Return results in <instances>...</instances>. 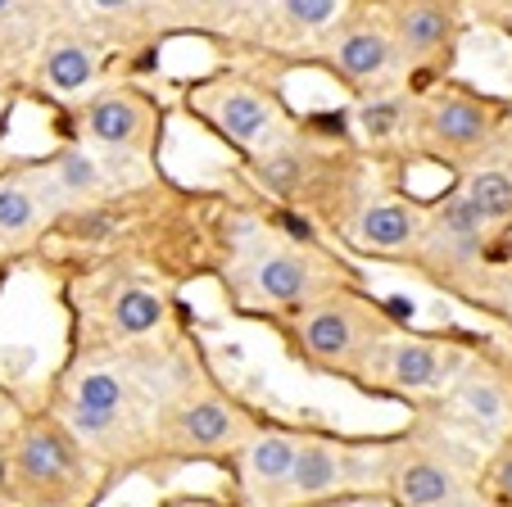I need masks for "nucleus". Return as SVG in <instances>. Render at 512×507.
I'll use <instances>...</instances> for the list:
<instances>
[{
  "label": "nucleus",
  "instance_id": "nucleus-1",
  "mask_svg": "<svg viewBox=\"0 0 512 507\" xmlns=\"http://www.w3.org/2000/svg\"><path fill=\"white\" fill-rule=\"evenodd\" d=\"M390 340V331L381 326L377 308L363 299L331 290L322 304L300 313V349L309 363L336 367V372H363L368 358Z\"/></svg>",
  "mask_w": 512,
  "mask_h": 507
},
{
  "label": "nucleus",
  "instance_id": "nucleus-2",
  "mask_svg": "<svg viewBox=\"0 0 512 507\" xmlns=\"http://www.w3.org/2000/svg\"><path fill=\"white\" fill-rule=\"evenodd\" d=\"M467 367V349L458 340H431V335H390L368 358V381L395 394H435L454 385Z\"/></svg>",
  "mask_w": 512,
  "mask_h": 507
},
{
  "label": "nucleus",
  "instance_id": "nucleus-3",
  "mask_svg": "<svg viewBox=\"0 0 512 507\" xmlns=\"http://www.w3.org/2000/svg\"><path fill=\"white\" fill-rule=\"evenodd\" d=\"M422 127L426 145H431L440 159L445 154H472L476 163L494 150L503 132L512 127L508 118V105L490 96H472V91H445V96H435L426 105V114L417 118Z\"/></svg>",
  "mask_w": 512,
  "mask_h": 507
},
{
  "label": "nucleus",
  "instance_id": "nucleus-4",
  "mask_svg": "<svg viewBox=\"0 0 512 507\" xmlns=\"http://www.w3.org/2000/svg\"><path fill=\"white\" fill-rule=\"evenodd\" d=\"M254 290H259L268 304H281V308H313L322 304V290H327V281H322V263L313 259V254H304V249L295 245H277V249H263L259 259H254Z\"/></svg>",
  "mask_w": 512,
  "mask_h": 507
},
{
  "label": "nucleus",
  "instance_id": "nucleus-5",
  "mask_svg": "<svg viewBox=\"0 0 512 507\" xmlns=\"http://www.w3.org/2000/svg\"><path fill=\"white\" fill-rule=\"evenodd\" d=\"M390 489L399 507H458L463 498L481 494V485L458 476V467L440 453H404L390 467Z\"/></svg>",
  "mask_w": 512,
  "mask_h": 507
},
{
  "label": "nucleus",
  "instance_id": "nucleus-6",
  "mask_svg": "<svg viewBox=\"0 0 512 507\" xmlns=\"http://www.w3.org/2000/svg\"><path fill=\"white\" fill-rule=\"evenodd\" d=\"M358 249L368 254H408V249H422L426 236V209L413 200H368L354 213V227H349Z\"/></svg>",
  "mask_w": 512,
  "mask_h": 507
},
{
  "label": "nucleus",
  "instance_id": "nucleus-7",
  "mask_svg": "<svg viewBox=\"0 0 512 507\" xmlns=\"http://www.w3.org/2000/svg\"><path fill=\"white\" fill-rule=\"evenodd\" d=\"M349 480H358V453L340 440L309 435L300 444V458H295V471L286 480V494L295 503H318V498L340 494Z\"/></svg>",
  "mask_w": 512,
  "mask_h": 507
},
{
  "label": "nucleus",
  "instance_id": "nucleus-8",
  "mask_svg": "<svg viewBox=\"0 0 512 507\" xmlns=\"http://www.w3.org/2000/svg\"><path fill=\"white\" fill-rule=\"evenodd\" d=\"M386 28L395 37L399 55L435 59L458 37V5H390Z\"/></svg>",
  "mask_w": 512,
  "mask_h": 507
},
{
  "label": "nucleus",
  "instance_id": "nucleus-9",
  "mask_svg": "<svg viewBox=\"0 0 512 507\" xmlns=\"http://www.w3.org/2000/svg\"><path fill=\"white\" fill-rule=\"evenodd\" d=\"M209 118L227 141L245 145V150H259L277 136V109L250 87H218L209 96Z\"/></svg>",
  "mask_w": 512,
  "mask_h": 507
},
{
  "label": "nucleus",
  "instance_id": "nucleus-10",
  "mask_svg": "<svg viewBox=\"0 0 512 507\" xmlns=\"http://www.w3.org/2000/svg\"><path fill=\"white\" fill-rule=\"evenodd\" d=\"M399 46L390 37V28H377V23H354L345 28L336 41H331V64L354 82V87H372L395 68Z\"/></svg>",
  "mask_w": 512,
  "mask_h": 507
},
{
  "label": "nucleus",
  "instance_id": "nucleus-11",
  "mask_svg": "<svg viewBox=\"0 0 512 507\" xmlns=\"http://www.w3.org/2000/svg\"><path fill=\"white\" fill-rule=\"evenodd\" d=\"M454 408L472 421L476 431H512V381L499 367H463V376L454 381Z\"/></svg>",
  "mask_w": 512,
  "mask_h": 507
},
{
  "label": "nucleus",
  "instance_id": "nucleus-12",
  "mask_svg": "<svg viewBox=\"0 0 512 507\" xmlns=\"http://www.w3.org/2000/svg\"><path fill=\"white\" fill-rule=\"evenodd\" d=\"M300 444H304V435L263 431V435H254L250 449H245V467H250V476L259 480V485L286 489L290 471H295V458H300Z\"/></svg>",
  "mask_w": 512,
  "mask_h": 507
},
{
  "label": "nucleus",
  "instance_id": "nucleus-13",
  "mask_svg": "<svg viewBox=\"0 0 512 507\" xmlns=\"http://www.w3.org/2000/svg\"><path fill=\"white\" fill-rule=\"evenodd\" d=\"M241 431H245V417L223 399L191 403V408L182 412V435L195 449H223V444H232Z\"/></svg>",
  "mask_w": 512,
  "mask_h": 507
},
{
  "label": "nucleus",
  "instance_id": "nucleus-14",
  "mask_svg": "<svg viewBox=\"0 0 512 507\" xmlns=\"http://www.w3.org/2000/svg\"><path fill=\"white\" fill-rule=\"evenodd\" d=\"M87 127L96 141L105 145H127L136 132H141V105L132 96H105L91 105L87 114Z\"/></svg>",
  "mask_w": 512,
  "mask_h": 507
},
{
  "label": "nucleus",
  "instance_id": "nucleus-15",
  "mask_svg": "<svg viewBox=\"0 0 512 507\" xmlns=\"http://www.w3.org/2000/svg\"><path fill=\"white\" fill-rule=\"evenodd\" d=\"M96 77V55L82 41H59L46 55V82L55 91H82Z\"/></svg>",
  "mask_w": 512,
  "mask_h": 507
},
{
  "label": "nucleus",
  "instance_id": "nucleus-16",
  "mask_svg": "<svg viewBox=\"0 0 512 507\" xmlns=\"http://www.w3.org/2000/svg\"><path fill=\"white\" fill-rule=\"evenodd\" d=\"M23 471H28L32 480H59L68 471V449L59 435L50 431H32L28 440H23V453H19Z\"/></svg>",
  "mask_w": 512,
  "mask_h": 507
},
{
  "label": "nucleus",
  "instance_id": "nucleus-17",
  "mask_svg": "<svg viewBox=\"0 0 512 507\" xmlns=\"http://www.w3.org/2000/svg\"><path fill=\"white\" fill-rule=\"evenodd\" d=\"M37 222V200L28 186L19 182H0V236L5 240H23Z\"/></svg>",
  "mask_w": 512,
  "mask_h": 507
},
{
  "label": "nucleus",
  "instance_id": "nucleus-18",
  "mask_svg": "<svg viewBox=\"0 0 512 507\" xmlns=\"http://www.w3.org/2000/svg\"><path fill=\"white\" fill-rule=\"evenodd\" d=\"M404 123H408V105L399 96H372L358 109V127H363L368 141H390V136L404 132Z\"/></svg>",
  "mask_w": 512,
  "mask_h": 507
},
{
  "label": "nucleus",
  "instance_id": "nucleus-19",
  "mask_svg": "<svg viewBox=\"0 0 512 507\" xmlns=\"http://www.w3.org/2000/svg\"><path fill=\"white\" fill-rule=\"evenodd\" d=\"M159 317H164V304H159L150 290H123L114 304V322L123 326L127 335H141V331H155Z\"/></svg>",
  "mask_w": 512,
  "mask_h": 507
},
{
  "label": "nucleus",
  "instance_id": "nucleus-20",
  "mask_svg": "<svg viewBox=\"0 0 512 507\" xmlns=\"http://www.w3.org/2000/svg\"><path fill=\"white\" fill-rule=\"evenodd\" d=\"M481 498L490 507H512V431L503 435L499 453H494L490 467L481 471Z\"/></svg>",
  "mask_w": 512,
  "mask_h": 507
},
{
  "label": "nucleus",
  "instance_id": "nucleus-21",
  "mask_svg": "<svg viewBox=\"0 0 512 507\" xmlns=\"http://www.w3.org/2000/svg\"><path fill=\"white\" fill-rule=\"evenodd\" d=\"M78 408L118 417V408H123V381H118L114 372H87L78 385Z\"/></svg>",
  "mask_w": 512,
  "mask_h": 507
},
{
  "label": "nucleus",
  "instance_id": "nucleus-22",
  "mask_svg": "<svg viewBox=\"0 0 512 507\" xmlns=\"http://www.w3.org/2000/svg\"><path fill=\"white\" fill-rule=\"evenodd\" d=\"M309 177V154L304 150H272L263 159V182L277 191H300V182Z\"/></svg>",
  "mask_w": 512,
  "mask_h": 507
},
{
  "label": "nucleus",
  "instance_id": "nucleus-23",
  "mask_svg": "<svg viewBox=\"0 0 512 507\" xmlns=\"http://www.w3.org/2000/svg\"><path fill=\"white\" fill-rule=\"evenodd\" d=\"M55 177H59V186H64L68 195H87V191H96V186H100L96 159H91V154H82V150H64V154H59Z\"/></svg>",
  "mask_w": 512,
  "mask_h": 507
},
{
  "label": "nucleus",
  "instance_id": "nucleus-24",
  "mask_svg": "<svg viewBox=\"0 0 512 507\" xmlns=\"http://www.w3.org/2000/svg\"><path fill=\"white\" fill-rule=\"evenodd\" d=\"M277 10L286 14V23H295V28H331V23L345 14V5H336V0H286Z\"/></svg>",
  "mask_w": 512,
  "mask_h": 507
},
{
  "label": "nucleus",
  "instance_id": "nucleus-25",
  "mask_svg": "<svg viewBox=\"0 0 512 507\" xmlns=\"http://www.w3.org/2000/svg\"><path fill=\"white\" fill-rule=\"evenodd\" d=\"M481 277L490 281V304L512 322V268H499V263H490Z\"/></svg>",
  "mask_w": 512,
  "mask_h": 507
},
{
  "label": "nucleus",
  "instance_id": "nucleus-26",
  "mask_svg": "<svg viewBox=\"0 0 512 507\" xmlns=\"http://www.w3.org/2000/svg\"><path fill=\"white\" fill-rule=\"evenodd\" d=\"M73 421H78V431L100 435V431H109L118 417H109V412H91V408H73Z\"/></svg>",
  "mask_w": 512,
  "mask_h": 507
},
{
  "label": "nucleus",
  "instance_id": "nucleus-27",
  "mask_svg": "<svg viewBox=\"0 0 512 507\" xmlns=\"http://www.w3.org/2000/svg\"><path fill=\"white\" fill-rule=\"evenodd\" d=\"M458 507H490V503H485L481 494H472V498H463V503H458Z\"/></svg>",
  "mask_w": 512,
  "mask_h": 507
},
{
  "label": "nucleus",
  "instance_id": "nucleus-28",
  "mask_svg": "<svg viewBox=\"0 0 512 507\" xmlns=\"http://www.w3.org/2000/svg\"><path fill=\"white\" fill-rule=\"evenodd\" d=\"M5 10H10V5H5V0H0V14H5Z\"/></svg>",
  "mask_w": 512,
  "mask_h": 507
},
{
  "label": "nucleus",
  "instance_id": "nucleus-29",
  "mask_svg": "<svg viewBox=\"0 0 512 507\" xmlns=\"http://www.w3.org/2000/svg\"><path fill=\"white\" fill-rule=\"evenodd\" d=\"M0 480H5V462H0Z\"/></svg>",
  "mask_w": 512,
  "mask_h": 507
}]
</instances>
